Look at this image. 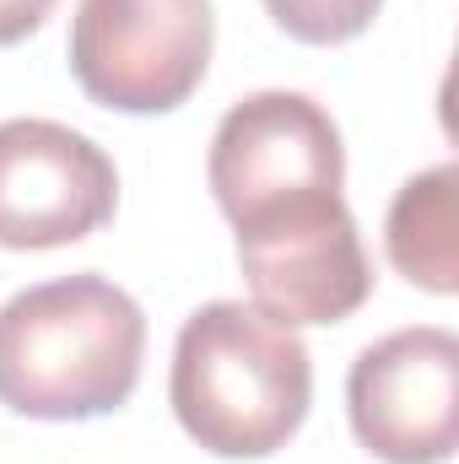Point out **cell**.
<instances>
[{
	"instance_id": "cell-1",
	"label": "cell",
	"mask_w": 459,
	"mask_h": 464,
	"mask_svg": "<svg viewBox=\"0 0 459 464\" xmlns=\"http://www.w3.org/2000/svg\"><path fill=\"white\" fill-rule=\"evenodd\" d=\"M146 314L103 276H60L0 308V405L33 421H93L141 383Z\"/></svg>"
},
{
	"instance_id": "cell-2",
	"label": "cell",
	"mask_w": 459,
	"mask_h": 464,
	"mask_svg": "<svg viewBox=\"0 0 459 464\" xmlns=\"http://www.w3.org/2000/svg\"><path fill=\"white\" fill-rule=\"evenodd\" d=\"M168 400L200 449L222 459H265L303 427L314 362L298 330H281L254 303L222 297L184 319Z\"/></svg>"
},
{
	"instance_id": "cell-3",
	"label": "cell",
	"mask_w": 459,
	"mask_h": 464,
	"mask_svg": "<svg viewBox=\"0 0 459 464\" xmlns=\"http://www.w3.org/2000/svg\"><path fill=\"white\" fill-rule=\"evenodd\" d=\"M211 44V0H82L71 76L103 109L168 114L206 82Z\"/></svg>"
},
{
	"instance_id": "cell-4",
	"label": "cell",
	"mask_w": 459,
	"mask_h": 464,
	"mask_svg": "<svg viewBox=\"0 0 459 464\" xmlns=\"http://www.w3.org/2000/svg\"><path fill=\"white\" fill-rule=\"evenodd\" d=\"M249 297L281 330L341 324L373 292V265L341 195H308L238 227Z\"/></svg>"
},
{
	"instance_id": "cell-5",
	"label": "cell",
	"mask_w": 459,
	"mask_h": 464,
	"mask_svg": "<svg viewBox=\"0 0 459 464\" xmlns=\"http://www.w3.org/2000/svg\"><path fill=\"white\" fill-rule=\"evenodd\" d=\"M206 179L232 227L308 195H341V130L308 92H249L211 135Z\"/></svg>"
},
{
	"instance_id": "cell-6",
	"label": "cell",
	"mask_w": 459,
	"mask_h": 464,
	"mask_svg": "<svg viewBox=\"0 0 459 464\" xmlns=\"http://www.w3.org/2000/svg\"><path fill=\"white\" fill-rule=\"evenodd\" d=\"M346 411L384 464H444L459 443V341L438 324L373 341L351 362Z\"/></svg>"
},
{
	"instance_id": "cell-7",
	"label": "cell",
	"mask_w": 459,
	"mask_h": 464,
	"mask_svg": "<svg viewBox=\"0 0 459 464\" xmlns=\"http://www.w3.org/2000/svg\"><path fill=\"white\" fill-rule=\"evenodd\" d=\"M109 151L54 119L0 124V248H65L114 217Z\"/></svg>"
},
{
	"instance_id": "cell-8",
	"label": "cell",
	"mask_w": 459,
	"mask_h": 464,
	"mask_svg": "<svg viewBox=\"0 0 459 464\" xmlns=\"http://www.w3.org/2000/svg\"><path fill=\"white\" fill-rule=\"evenodd\" d=\"M454 162H438L416 179L400 184L389 222H384V243L395 270L433 292V297H454L459 292V237H454Z\"/></svg>"
},
{
	"instance_id": "cell-9",
	"label": "cell",
	"mask_w": 459,
	"mask_h": 464,
	"mask_svg": "<svg viewBox=\"0 0 459 464\" xmlns=\"http://www.w3.org/2000/svg\"><path fill=\"white\" fill-rule=\"evenodd\" d=\"M384 0H265L270 22L298 44H346L373 27Z\"/></svg>"
},
{
	"instance_id": "cell-10",
	"label": "cell",
	"mask_w": 459,
	"mask_h": 464,
	"mask_svg": "<svg viewBox=\"0 0 459 464\" xmlns=\"http://www.w3.org/2000/svg\"><path fill=\"white\" fill-rule=\"evenodd\" d=\"M49 11H54V0H0V49L38 33Z\"/></svg>"
}]
</instances>
